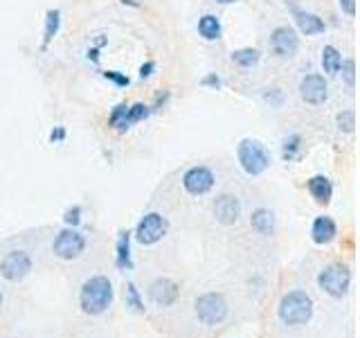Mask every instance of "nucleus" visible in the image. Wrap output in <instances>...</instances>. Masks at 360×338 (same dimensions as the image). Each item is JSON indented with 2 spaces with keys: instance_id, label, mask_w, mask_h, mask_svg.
<instances>
[{
  "instance_id": "f257e3e1",
  "label": "nucleus",
  "mask_w": 360,
  "mask_h": 338,
  "mask_svg": "<svg viewBox=\"0 0 360 338\" xmlns=\"http://www.w3.org/2000/svg\"><path fill=\"white\" fill-rule=\"evenodd\" d=\"M112 296H115V291H112L110 280L106 275H93L84 282L82 293H79V304H82L84 313L99 315L112 304Z\"/></svg>"
},
{
  "instance_id": "c9c22d12",
  "label": "nucleus",
  "mask_w": 360,
  "mask_h": 338,
  "mask_svg": "<svg viewBox=\"0 0 360 338\" xmlns=\"http://www.w3.org/2000/svg\"><path fill=\"white\" fill-rule=\"evenodd\" d=\"M86 59L93 61V63H99V48H88L86 50Z\"/></svg>"
},
{
  "instance_id": "393cba45",
  "label": "nucleus",
  "mask_w": 360,
  "mask_h": 338,
  "mask_svg": "<svg viewBox=\"0 0 360 338\" xmlns=\"http://www.w3.org/2000/svg\"><path fill=\"white\" fill-rule=\"evenodd\" d=\"M124 302H127V307L133 311V313H142L144 311V302H142V296L138 287L133 284V282H129L127 284V293H124Z\"/></svg>"
},
{
  "instance_id": "f8f14e48",
  "label": "nucleus",
  "mask_w": 360,
  "mask_h": 338,
  "mask_svg": "<svg viewBox=\"0 0 360 338\" xmlns=\"http://www.w3.org/2000/svg\"><path fill=\"white\" fill-rule=\"evenodd\" d=\"M212 210H214V217H217L219 223L232 225L241 217V201L234 194H221L217 201H214Z\"/></svg>"
},
{
  "instance_id": "a211bd4d",
  "label": "nucleus",
  "mask_w": 360,
  "mask_h": 338,
  "mask_svg": "<svg viewBox=\"0 0 360 338\" xmlns=\"http://www.w3.org/2000/svg\"><path fill=\"white\" fill-rule=\"evenodd\" d=\"M250 225L259 234L270 237V234L275 232V214H273V210H268V208L255 210L252 217H250Z\"/></svg>"
},
{
  "instance_id": "7ed1b4c3",
  "label": "nucleus",
  "mask_w": 360,
  "mask_h": 338,
  "mask_svg": "<svg viewBox=\"0 0 360 338\" xmlns=\"http://www.w3.org/2000/svg\"><path fill=\"white\" fill-rule=\"evenodd\" d=\"M236 158H239V165L248 176H259L270 167L268 146L257 138H243L236 146Z\"/></svg>"
},
{
  "instance_id": "6e6552de",
  "label": "nucleus",
  "mask_w": 360,
  "mask_h": 338,
  "mask_svg": "<svg viewBox=\"0 0 360 338\" xmlns=\"http://www.w3.org/2000/svg\"><path fill=\"white\" fill-rule=\"evenodd\" d=\"M167 228H169V223L160 212H149L140 219L138 228H135L133 234L142 246H153L167 234Z\"/></svg>"
},
{
  "instance_id": "0eeeda50",
  "label": "nucleus",
  "mask_w": 360,
  "mask_h": 338,
  "mask_svg": "<svg viewBox=\"0 0 360 338\" xmlns=\"http://www.w3.org/2000/svg\"><path fill=\"white\" fill-rule=\"evenodd\" d=\"M217 185V174L205 165H194L183 174V187L191 196H205Z\"/></svg>"
},
{
  "instance_id": "412c9836",
  "label": "nucleus",
  "mask_w": 360,
  "mask_h": 338,
  "mask_svg": "<svg viewBox=\"0 0 360 338\" xmlns=\"http://www.w3.org/2000/svg\"><path fill=\"white\" fill-rule=\"evenodd\" d=\"M61 27V11L59 9H50L45 14V27H43V50H48V45L52 43V39L59 34Z\"/></svg>"
},
{
  "instance_id": "58836bf2",
  "label": "nucleus",
  "mask_w": 360,
  "mask_h": 338,
  "mask_svg": "<svg viewBox=\"0 0 360 338\" xmlns=\"http://www.w3.org/2000/svg\"><path fill=\"white\" fill-rule=\"evenodd\" d=\"M217 3H221V5H232V3H236V0H217Z\"/></svg>"
},
{
  "instance_id": "7c9ffc66",
  "label": "nucleus",
  "mask_w": 360,
  "mask_h": 338,
  "mask_svg": "<svg viewBox=\"0 0 360 338\" xmlns=\"http://www.w3.org/2000/svg\"><path fill=\"white\" fill-rule=\"evenodd\" d=\"M264 99L270 101L273 106H279L281 101H284V93H281L279 88H268V93H264Z\"/></svg>"
},
{
  "instance_id": "e433bc0d",
  "label": "nucleus",
  "mask_w": 360,
  "mask_h": 338,
  "mask_svg": "<svg viewBox=\"0 0 360 338\" xmlns=\"http://www.w3.org/2000/svg\"><path fill=\"white\" fill-rule=\"evenodd\" d=\"M167 101H169V93H165V95H158V97H155V104H153V108H151V111H158L160 106H165Z\"/></svg>"
},
{
  "instance_id": "423d86ee",
  "label": "nucleus",
  "mask_w": 360,
  "mask_h": 338,
  "mask_svg": "<svg viewBox=\"0 0 360 338\" xmlns=\"http://www.w3.org/2000/svg\"><path fill=\"white\" fill-rule=\"evenodd\" d=\"M84 251H86V237L79 232L77 228L61 230L59 234H56L54 244H52V253L59 259H65V262L82 257Z\"/></svg>"
},
{
  "instance_id": "ea45409f",
  "label": "nucleus",
  "mask_w": 360,
  "mask_h": 338,
  "mask_svg": "<svg viewBox=\"0 0 360 338\" xmlns=\"http://www.w3.org/2000/svg\"><path fill=\"white\" fill-rule=\"evenodd\" d=\"M0 307H3V291H0Z\"/></svg>"
},
{
  "instance_id": "4c0bfd02",
  "label": "nucleus",
  "mask_w": 360,
  "mask_h": 338,
  "mask_svg": "<svg viewBox=\"0 0 360 338\" xmlns=\"http://www.w3.org/2000/svg\"><path fill=\"white\" fill-rule=\"evenodd\" d=\"M122 5H129V7H140V0H122Z\"/></svg>"
},
{
  "instance_id": "4be33fe9",
  "label": "nucleus",
  "mask_w": 360,
  "mask_h": 338,
  "mask_svg": "<svg viewBox=\"0 0 360 338\" xmlns=\"http://www.w3.org/2000/svg\"><path fill=\"white\" fill-rule=\"evenodd\" d=\"M320 61H322V70L326 75H338L340 73V63H342V54L338 52V48H333V45H324L322 48V56H320Z\"/></svg>"
},
{
  "instance_id": "ddd939ff",
  "label": "nucleus",
  "mask_w": 360,
  "mask_h": 338,
  "mask_svg": "<svg viewBox=\"0 0 360 338\" xmlns=\"http://www.w3.org/2000/svg\"><path fill=\"white\" fill-rule=\"evenodd\" d=\"M178 296H180V287L169 277H158L149 287V298L158 307H172V304H176Z\"/></svg>"
},
{
  "instance_id": "6ab92c4d",
  "label": "nucleus",
  "mask_w": 360,
  "mask_h": 338,
  "mask_svg": "<svg viewBox=\"0 0 360 338\" xmlns=\"http://www.w3.org/2000/svg\"><path fill=\"white\" fill-rule=\"evenodd\" d=\"M198 34L205 41H219L223 34L221 18L217 14H205L198 18Z\"/></svg>"
},
{
  "instance_id": "f03ea898",
  "label": "nucleus",
  "mask_w": 360,
  "mask_h": 338,
  "mask_svg": "<svg viewBox=\"0 0 360 338\" xmlns=\"http://www.w3.org/2000/svg\"><path fill=\"white\" fill-rule=\"evenodd\" d=\"M277 315H279V320L284 325H288V327L307 325L313 318V300H311V296L307 291H302V289L288 291L279 302Z\"/></svg>"
},
{
  "instance_id": "b1692460",
  "label": "nucleus",
  "mask_w": 360,
  "mask_h": 338,
  "mask_svg": "<svg viewBox=\"0 0 360 338\" xmlns=\"http://www.w3.org/2000/svg\"><path fill=\"white\" fill-rule=\"evenodd\" d=\"M302 135L300 133H290L284 138V142H281V158H284L286 163H292L297 161V158L302 156Z\"/></svg>"
},
{
  "instance_id": "9d476101",
  "label": "nucleus",
  "mask_w": 360,
  "mask_h": 338,
  "mask_svg": "<svg viewBox=\"0 0 360 338\" xmlns=\"http://www.w3.org/2000/svg\"><path fill=\"white\" fill-rule=\"evenodd\" d=\"M32 270V257L25 251H11L0 259V275L9 282H18L27 277Z\"/></svg>"
},
{
  "instance_id": "2eb2a0df",
  "label": "nucleus",
  "mask_w": 360,
  "mask_h": 338,
  "mask_svg": "<svg viewBox=\"0 0 360 338\" xmlns=\"http://www.w3.org/2000/svg\"><path fill=\"white\" fill-rule=\"evenodd\" d=\"M311 237H313V242L315 244H331L335 237H338V225L331 217H326V214H322V217H318L313 221L311 225Z\"/></svg>"
},
{
  "instance_id": "1a4fd4ad",
  "label": "nucleus",
  "mask_w": 360,
  "mask_h": 338,
  "mask_svg": "<svg viewBox=\"0 0 360 338\" xmlns=\"http://www.w3.org/2000/svg\"><path fill=\"white\" fill-rule=\"evenodd\" d=\"M270 50H273V54H277L279 59H290V56H295L300 50L297 32L288 25L275 27L273 34H270Z\"/></svg>"
},
{
  "instance_id": "39448f33",
  "label": "nucleus",
  "mask_w": 360,
  "mask_h": 338,
  "mask_svg": "<svg viewBox=\"0 0 360 338\" xmlns=\"http://www.w3.org/2000/svg\"><path fill=\"white\" fill-rule=\"evenodd\" d=\"M196 315L202 325H219L228 315V300L223 293H202L196 300Z\"/></svg>"
},
{
  "instance_id": "cd10ccee",
  "label": "nucleus",
  "mask_w": 360,
  "mask_h": 338,
  "mask_svg": "<svg viewBox=\"0 0 360 338\" xmlns=\"http://www.w3.org/2000/svg\"><path fill=\"white\" fill-rule=\"evenodd\" d=\"M340 70H342V77H345V82L349 88H354L356 86V61L354 59H347L340 63Z\"/></svg>"
},
{
  "instance_id": "dca6fc26",
  "label": "nucleus",
  "mask_w": 360,
  "mask_h": 338,
  "mask_svg": "<svg viewBox=\"0 0 360 338\" xmlns=\"http://www.w3.org/2000/svg\"><path fill=\"white\" fill-rule=\"evenodd\" d=\"M292 16H295V23L302 34H307V37H315V34H324L326 30V23L311 14V11H304V9H292Z\"/></svg>"
},
{
  "instance_id": "a878e982",
  "label": "nucleus",
  "mask_w": 360,
  "mask_h": 338,
  "mask_svg": "<svg viewBox=\"0 0 360 338\" xmlns=\"http://www.w3.org/2000/svg\"><path fill=\"white\" fill-rule=\"evenodd\" d=\"M335 124H338V129H340V131L352 133L354 127H356V113H354L352 108H349V111H342V113H338Z\"/></svg>"
},
{
  "instance_id": "20e7f679",
  "label": "nucleus",
  "mask_w": 360,
  "mask_h": 338,
  "mask_svg": "<svg viewBox=\"0 0 360 338\" xmlns=\"http://www.w3.org/2000/svg\"><path fill=\"white\" fill-rule=\"evenodd\" d=\"M318 287L324 293H329L331 298H342L347 296L349 287H352V270L340 262L324 266L318 275Z\"/></svg>"
},
{
  "instance_id": "c756f323",
  "label": "nucleus",
  "mask_w": 360,
  "mask_h": 338,
  "mask_svg": "<svg viewBox=\"0 0 360 338\" xmlns=\"http://www.w3.org/2000/svg\"><path fill=\"white\" fill-rule=\"evenodd\" d=\"M127 108H129V104H117L115 108L110 111V118H108V124H110V127H115V129L122 127L124 115H127Z\"/></svg>"
},
{
  "instance_id": "473e14b6",
  "label": "nucleus",
  "mask_w": 360,
  "mask_h": 338,
  "mask_svg": "<svg viewBox=\"0 0 360 338\" xmlns=\"http://www.w3.org/2000/svg\"><path fill=\"white\" fill-rule=\"evenodd\" d=\"M155 73V61H146L140 65V79H149Z\"/></svg>"
},
{
  "instance_id": "4468645a",
  "label": "nucleus",
  "mask_w": 360,
  "mask_h": 338,
  "mask_svg": "<svg viewBox=\"0 0 360 338\" xmlns=\"http://www.w3.org/2000/svg\"><path fill=\"white\" fill-rule=\"evenodd\" d=\"M307 187H309V194L320 203V206H326L331 203L333 199V183L329 176L324 174H315L307 180Z\"/></svg>"
},
{
  "instance_id": "9b49d317",
  "label": "nucleus",
  "mask_w": 360,
  "mask_h": 338,
  "mask_svg": "<svg viewBox=\"0 0 360 338\" xmlns=\"http://www.w3.org/2000/svg\"><path fill=\"white\" fill-rule=\"evenodd\" d=\"M300 95L302 99L311 106H320L329 97V86H326V79L318 73L304 75L300 82Z\"/></svg>"
},
{
  "instance_id": "72a5a7b5",
  "label": "nucleus",
  "mask_w": 360,
  "mask_h": 338,
  "mask_svg": "<svg viewBox=\"0 0 360 338\" xmlns=\"http://www.w3.org/2000/svg\"><path fill=\"white\" fill-rule=\"evenodd\" d=\"M340 9L347 16H356V0H340Z\"/></svg>"
},
{
  "instance_id": "aec40b11",
  "label": "nucleus",
  "mask_w": 360,
  "mask_h": 338,
  "mask_svg": "<svg viewBox=\"0 0 360 338\" xmlns=\"http://www.w3.org/2000/svg\"><path fill=\"white\" fill-rule=\"evenodd\" d=\"M151 115V106H146V104H142V101H138V104H133V106H129L127 108V115H124V122H122V127L117 129L120 133H124V131H129L133 124H138V122H142V120H146Z\"/></svg>"
},
{
  "instance_id": "2f4dec72",
  "label": "nucleus",
  "mask_w": 360,
  "mask_h": 338,
  "mask_svg": "<svg viewBox=\"0 0 360 338\" xmlns=\"http://www.w3.org/2000/svg\"><path fill=\"white\" fill-rule=\"evenodd\" d=\"M205 88H214V90H219L223 86V79L217 75V73H210L207 77H202V82H200Z\"/></svg>"
},
{
  "instance_id": "f704fd0d",
  "label": "nucleus",
  "mask_w": 360,
  "mask_h": 338,
  "mask_svg": "<svg viewBox=\"0 0 360 338\" xmlns=\"http://www.w3.org/2000/svg\"><path fill=\"white\" fill-rule=\"evenodd\" d=\"M50 140H52L54 144L63 142V140H65V129H63V127H54L52 133H50Z\"/></svg>"
},
{
  "instance_id": "5701e85b",
  "label": "nucleus",
  "mask_w": 360,
  "mask_h": 338,
  "mask_svg": "<svg viewBox=\"0 0 360 338\" xmlns=\"http://www.w3.org/2000/svg\"><path fill=\"white\" fill-rule=\"evenodd\" d=\"M259 59H262V54H259L257 48H239L230 54V61L239 68H245V70L248 68H255L259 63Z\"/></svg>"
},
{
  "instance_id": "bb28decb",
  "label": "nucleus",
  "mask_w": 360,
  "mask_h": 338,
  "mask_svg": "<svg viewBox=\"0 0 360 338\" xmlns=\"http://www.w3.org/2000/svg\"><path fill=\"white\" fill-rule=\"evenodd\" d=\"M101 77L104 79H108L110 84H115L117 88H127V86H131V79L124 75V73H120V70H104L101 73Z\"/></svg>"
},
{
  "instance_id": "c85d7f7f",
  "label": "nucleus",
  "mask_w": 360,
  "mask_h": 338,
  "mask_svg": "<svg viewBox=\"0 0 360 338\" xmlns=\"http://www.w3.org/2000/svg\"><path fill=\"white\" fill-rule=\"evenodd\" d=\"M63 221L68 228H77L79 223H82V206H72V208H68L65 214H63Z\"/></svg>"
},
{
  "instance_id": "f3484780",
  "label": "nucleus",
  "mask_w": 360,
  "mask_h": 338,
  "mask_svg": "<svg viewBox=\"0 0 360 338\" xmlns=\"http://www.w3.org/2000/svg\"><path fill=\"white\" fill-rule=\"evenodd\" d=\"M131 234L129 230H122L115 244V264L120 270H133V255H131Z\"/></svg>"
}]
</instances>
